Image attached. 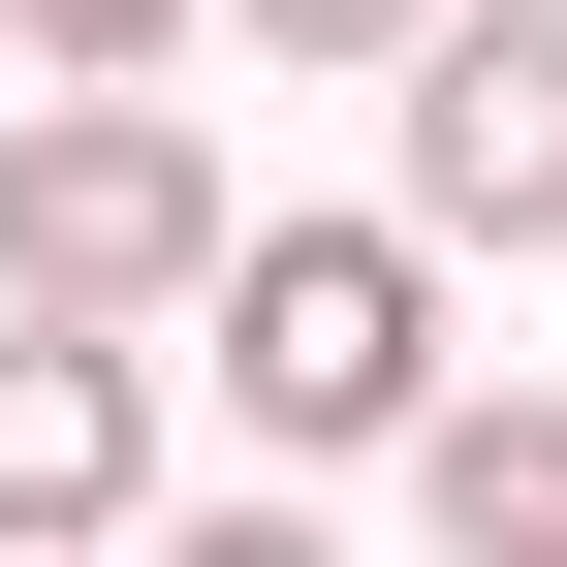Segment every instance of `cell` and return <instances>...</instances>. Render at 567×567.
<instances>
[{
	"instance_id": "6da1fadb",
	"label": "cell",
	"mask_w": 567,
	"mask_h": 567,
	"mask_svg": "<svg viewBox=\"0 0 567 567\" xmlns=\"http://www.w3.org/2000/svg\"><path fill=\"white\" fill-rule=\"evenodd\" d=\"M189 316H221V410L284 473H379L410 410H442V252H410V221H221Z\"/></svg>"
},
{
	"instance_id": "7a4b0ae2",
	"label": "cell",
	"mask_w": 567,
	"mask_h": 567,
	"mask_svg": "<svg viewBox=\"0 0 567 567\" xmlns=\"http://www.w3.org/2000/svg\"><path fill=\"white\" fill-rule=\"evenodd\" d=\"M221 221L252 189H221L189 95H0V316H126L158 347L189 284H221Z\"/></svg>"
},
{
	"instance_id": "3957f363",
	"label": "cell",
	"mask_w": 567,
	"mask_h": 567,
	"mask_svg": "<svg viewBox=\"0 0 567 567\" xmlns=\"http://www.w3.org/2000/svg\"><path fill=\"white\" fill-rule=\"evenodd\" d=\"M410 95V252H567V0H442V32L379 63Z\"/></svg>"
},
{
	"instance_id": "277c9868",
	"label": "cell",
	"mask_w": 567,
	"mask_h": 567,
	"mask_svg": "<svg viewBox=\"0 0 567 567\" xmlns=\"http://www.w3.org/2000/svg\"><path fill=\"white\" fill-rule=\"evenodd\" d=\"M158 536V347L126 316H0V567Z\"/></svg>"
},
{
	"instance_id": "5b68a950",
	"label": "cell",
	"mask_w": 567,
	"mask_h": 567,
	"mask_svg": "<svg viewBox=\"0 0 567 567\" xmlns=\"http://www.w3.org/2000/svg\"><path fill=\"white\" fill-rule=\"evenodd\" d=\"M379 473H410V536H442V567H567V379H442Z\"/></svg>"
},
{
	"instance_id": "8992f818",
	"label": "cell",
	"mask_w": 567,
	"mask_h": 567,
	"mask_svg": "<svg viewBox=\"0 0 567 567\" xmlns=\"http://www.w3.org/2000/svg\"><path fill=\"white\" fill-rule=\"evenodd\" d=\"M189 32H221V0H0V63H32V95H158Z\"/></svg>"
},
{
	"instance_id": "52a82bcc",
	"label": "cell",
	"mask_w": 567,
	"mask_h": 567,
	"mask_svg": "<svg viewBox=\"0 0 567 567\" xmlns=\"http://www.w3.org/2000/svg\"><path fill=\"white\" fill-rule=\"evenodd\" d=\"M221 32H252V63H410L442 0H221Z\"/></svg>"
},
{
	"instance_id": "ba28073f",
	"label": "cell",
	"mask_w": 567,
	"mask_h": 567,
	"mask_svg": "<svg viewBox=\"0 0 567 567\" xmlns=\"http://www.w3.org/2000/svg\"><path fill=\"white\" fill-rule=\"evenodd\" d=\"M126 567H347V536H316V505H158Z\"/></svg>"
},
{
	"instance_id": "9c48e42d",
	"label": "cell",
	"mask_w": 567,
	"mask_h": 567,
	"mask_svg": "<svg viewBox=\"0 0 567 567\" xmlns=\"http://www.w3.org/2000/svg\"><path fill=\"white\" fill-rule=\"evenodd\" d=\"M95 567H126V536H95Z\"/></svg>"
}]
</instances>
